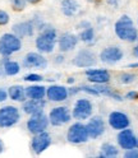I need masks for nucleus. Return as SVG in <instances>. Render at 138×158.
I'll use <instances>...</instances> for the list:
<instances>
[{
	"mask_svg": "<svg viewBox=\"0 0 138 158\" xmlns=\"http://www.w3.org/2000/svg\"><path fill=\"white\" fill-rule=\"evenodd\" d=\"M115 33L123 41L134 42L138 40V31L134 23L128 15H123L115 23Z\"/></svg>",
	"mask_w": 138,
	"mask_h": 158,
	"instance_id": "f257e3e1",
	"label": "nucleus"
},
{
	"mask_svg": "<svg viewBox=\"0 0 138 158\" xmlns=\"http://www.w3.org/2000/svg\"><path fill=\"white\" fill-rule=\"evenodd\" d=\"M56 40H58V36H56L55 29L51 28V27H45L41 31L40 36L36 38L37 50L40 52H44V54L53 52L55 44H56Z\"/></svg>",
	"mask_w": 138,
	"mask_h": 158,
	"instance_id": "f03ea898",
	"label": "nucleus"
},
{
	"mask_svg": "<svg viewBox=\"0 0 138 158\" xmlns=\"http://www.w3.org/2000/svg\"><path fill=\"white\" fill-rule=\"evenodd\" d=\"M22 48L21 38L14 33H4L0 37V55L2 56H11L14 52H18Z\"/></svg>",
	"mask_w": 138,
	"mask_h": 158,
	"instance_id": "7ed1b4c3",
	"label": "nucleus"
},
{
	"mask_svg": "<svg viewBox=\"0 0 138 158\" xmlns=\"http://www.w3.org/2000/svg\"><path fill=\"white\" fill-rule=\"evenodd\" d=\"M21 115H19V110L14 106H4L0 108V127H11L15 125Z\"/></svg>",
	"mask_w": 138,
	"mask_h": 158,
	"instance_id": "20e7f679",
	"label": "nucleus"
},
{
	"mask_svg": "<svg viewBox=\"0 0 138 158\" xmlns=\"http://www.w3.org/2000/svg\"><path fill=\"white\" fill-rule=\"evenodd\" d=\"M67 139L69 143H73V144L86 143L88 140V133H87L86 125H83L82 123L73 124L68 130Z\"/></svg>",
	"mask_w": 138,
	"mask_h": 158,
	"instance_id": "39448f33",
	"label": "nucleus"
},
{
	"mask_svg": "<svg viewBox=\"0 0 138 158\" xmlns=\"http://www.w3.org/2000/svg\"><path fill=\"white\" fill-rule=\"evenodd\" d=\"M49 123H50L49 121V117L44 114V111L36 112V114L31 115V118H29L27 123V129L32 134H38V133H42L47 129Z\"/></svg>",
	"mask_w": 138,
	"mask_h": 158,
	"instance_id": "423d86ee",
	"label": "nucleus"
},
{
	"mask_svg": "<svg viewBox=\"0 0 138 158\" xmlns=\"http://www.w3.org/2000/svg\"><path fill=\"white\" fill-rule=\"evenodd\" d=\"M71 120V112L67 107L60 106V107H55L49 114V121L54 126H60L67 124Z\"/></svg>",
	"mask_w": 138,
	"mask_h": 158,
	"instance_id": "0eeeda50",
	"label": "nucleus"
},
{
	"mask_svg": "<svg viewBox=\"0 0 138 158\" xmlns=\"http://www.w3.org/2000/svg\"><path fill=\"white\" fill-rule=\"evenodd\" d=\"M73 117L77 120H86L92 115V103L86 100V98H81L74 103L73 108Z\"/></svg>",
	"mask_w": 138,
	"mask_h": 158,
	"instance_id": "6e6552de",
	"label": "nucleus"
},
{
	"mask_svg": "<svg viewBox=\"0 0 138 158\" xmlns=\"http://www.w3.org/2000/svg\"><path fill=\"white\" fill-rule=\"evenodd\" d=\"M51 144V136L49 133L42 131V133H38L35 134L33 139L31 142V147H32V151L36 154H41L44 151H46L49 147Z\"/></svg>",
	"mask_w": 138,
	"mask_h": 158,
	"instance_id": "1a4fd4ad",
	"label": "nucleus"
},
{
	"mask_svg": "<svg viewBox=\"0 0 138 158\" xmlns=\"http://www.w3.org/2000/svg\"><path fill=\"white\" fill-rule=\"evenodd\" d=\"M118 143L123 149H133L138 148V138L134 135V133L131 129H123L118 135Z\"/></svg>",
	"mask_w": 138,
	"mask_h": 158,
	"instance_id": "9d476101",
	"label": "nucleus"
},
{
	"mask_svg": "<svg viewBox=\"0 0 138 158\" xmlns=\"http://www.w3.org/2000/svg\"><path fill=\"white\" fill-rule=\"evenodd\" d=\"M73 64L80 68H90L96 64V56L91 50H81L73 59Z\"/></svg>",
	"mask_w": 138,
	"mask_h": 158,
	"instance_id": "9b49d317",
	"label": "nucleus"
},
{
	"mask_svg": "<svg viewBox=\"0 0 138 158\" xmlns=\"http://www.w3.org/2000/svg\"><path fill=\"white\" fill-rule=\"evenodd\" d=\"M100 59H101V61L105 63V64H115V63L120 61L123 59V51L116 46L106 47L100 54Z\"/></svg>",
	"mask_w": 138,
	"mask_h": 158,
	"instance_id": "f8f14e48",
	"label": "nucleus"
},
{
	"mask_svg": "<svg viewBox=\"0 0 138 158\" xmlns=\"http://www.w3.org/2000/svg\"><path fill=\"white\" fill-rule=\"evenodd\" d=\"M47 65V60L37 52H28L23 59V66L24 68H35V69H44Z\"/></svg>",
	"mask_w": 138,
	"mask_h": 158,
	"instance_id": "ddd939ff",
	"label": "nucleus"
},
{
	"mask_svg": "<svg viewBox=\"0 0 138 158\" xmlns=\"http://www.w3.org/2000/svg\"><path fill=\"white\" fill-rule=\"evenodd\" d=\"M87 127V133H88V138H98L100 135L104 134L105 131V124H104V120L100 117V116H95L92 117L88 124L86 125Z\"/></svg>",
	"mask_w": 138,
	"mask_h": 158,
	"instance_id": "4468645a",
	"label": "nucleus"
},
{
	"mask_svg": "<svg viewBox=\"0 0 138 158\" xmlns=\"http://www.w3.org/2000/svg\"><path fill=\"white\" fill-rule=\"evenodd\" d=\"M129 117L125 114L119 112V111H114L109 115V124L113 129L115 130H123L125 127L129 126Z\"/></svg>",
	"mask_w": 138,
	"mask_h": 158,
	"instance_id": "2eb2a0df",
	"label": "nucleus"
},
{
	"mask_svg": "<svg viewBox=\"0 0 138 158\" xmlns=\"http://www.w3.org/2000/svg\"><path fill=\"white\" fill-rule=\"evenodd\" d=\"M84 74L88 77V81L92 83H98V84H105L110 81V74L107 70L104 69H87Z\"/></svg>",
	"mask_w": 138,
	"mask_h": 158,
	"instance_id": "dca6fc26",
	"label": "nucleus"
},
{
	"mask_svg": "<svg viewBox=\"0 0 138 158\" xmlns=\"http://www.w3.org/2000/svg\"><path fill=\"white\" fill-rule=\"evenodd\" d=\"M46 97L53 102H62L68 98V89L63 85H51L46 89Z\"/></svg>",
	"mask_w": 138,
	"mask_h": 158,
	"instance_id": "f3484780",
	"label": "nucleus"
},
{
	"mask_svg": "<svg viewBox=\"0 0 138 158\" xmlns=\"http://www.w3.org/2000/svg\"><path fill=\"white\" fill-rule=\"evenodd\" d=\"M78 42V37L73 33H63L59 37V48L60 51L67 52V51H72L75 47Z\"/></svg>",
	"mask_w": 138,
	"mask_h": 158,
	"instance_id": "a211bd4d",
	"label": "nucleus"
},
{
	"mask_svg": "<svg viewBox=\"0 0 138 158\" xmlns=\"http://www.w3.org/2000/svg\"><path fill=\"white\" fill-rule=\"evenodd\" d=\"M33 32H35V26L32 22H22V23H17L13 26V33L18 36L19 38L31 37Z\"/></svg>",
	"mask_w": 138,
	"mask_h": 158,
	"instance_id": "6ab92c4d",
	"label": "nucleus"
},
{
	"mask_svg": "<svg viewBox=\"0 0 138 158\" xmlns=\"http://www.w3.org/2000/svg\"><path fill=\"white\" fill-rule=\"evenodd\" d=\"M45 107V101L44 100H31L29 98L28 101L23 102V111L28 115H33L36 112H41L44 111Z\"/></svg>",
	"mask_w": 138,
	"mask_h": 158,
	"instance_id": "aec40b11",
	"label": "nucleus"
},
{
	"mask_svg": "<svg viewBox=\"0 0 138 158\" xmlns=\"http://www.w3.org/2000/svg\"><path fill=\"white\" fill-rule=\"evenodd\" d=\"M26 96L31 100H44L46 96V88L44 85H29L26 88Z\"/></svg>",
	"mask_w": 138,
	"mask_h": 158,
	"instance_id": "412c9836",
	"label": "nucleus"
},
{
	"mask_svg": "<svg viewBox=\"0 0 138 158\" xmlns=\"http://www.w3.org/2000/svg\"><path fill=\"white\" fill-rule=\"evenodd\" d=\"M8 96L12 98L13 101L17 102H24L26 101V88L22 85H12L8 91Z\"/></svg>",
	"mask_w": 138,
	"mask_h": 158,
	"instance_id": "4be33fe9",
	"label": "nucleus"
},
{
	"mask_svg": "<svg viewBox=\"0 0 138 158\" xmlns=\"http://www.w3.org/2000/svg\"><path fill=\"white\" fill-rule=\"evenodd\" d=\"M78 3L75 0H63L62 2V12L67 17H73L78 12Z\"/></svg>",
	"mask_w": 138,
	"mask_h": 158,
	"instance_id": "5701e85b",
	"label": "nucleus"
},
{
	"mask_svg": "<svg viewBox=\"0 0 138 158\" xmlns=\"http://www.w3.org/2000/svg\"><path fill=\"white\" fill-rule=\"evenodd\" d=\"M93 88L98 92V94H104V96H107V97H111V98H114V100H116V101H122V100H123V98L120 97V94L113 92L109 87H106V85H104V84L95 83Z\"/></svg>",
	"mask_w": 138,
	"mask_h": 158,
	"instance_id": "b1692460",
	"label": "nucleus"
},
{
	"mask_svg": "<svg viewBox=\"0 0 138 158\" xmlns=\"http://www.w3.org/2000/svg\"><path fill=\"white\" fill-rule=\"evenodd\" d=\"M3 70L6 75H17L21 70V66L17 61H12V60H4V65H3Z\"/></svg>",
	"mask_w": 138,
	"mask_h": 158,
	"instance_id": "393cba45",
	"label": "nucleus"
},
{
	"mask_svg": "<svg viewBox=\"0 0 138 158\" xmlns=\"http://www.w3.org/2000/svg\"><path fill=\"white\" fill-rule=\"evenodd\" d=\"M119 154V149L110 144V143H105L101 145V153H100V157H105V158H111V157H116Z\"/></svg>",
	"mask_w": 138,
	"mask_h": 158,
	"instance_id": "a878e982",
	"label": "nucleus"
},
{
	"mask_svg": "<svg viewBox=\"0 0 138 158\" xmlns=\"http://www.w3.org/2000/svg\"><path fill=\"white\" fill-rule=\"evenodd\" d=\"M93 38H95V32H93V28H91V27L84 28L80 35V40L86 44H91L93 41Z\"/></svg>",
	"mask_w": 138,
	"mask_h": 158,
	"instance_id": "bb28decb",
	"label": "nucleus"
},
{
	"mask_svg": "<svg viewBox=\"0 0 138 158\" xmlns=\"http://www.w3.org/2000/svg\"><path fill=\"white\" fill-rule=\"evenodd\" d=\"M11 3H12V8H13V10L15 12H22L23 9L26 8V0H11Z\"/></svg>",
	"mask_w": 138,
	"mask_h": 158,
	"instance_id": "cd10ccee",
	"label": "nucleus"
},
{
	"mask_svg": "<svg viewBox=\"0 0 138 158\" xmlns=\"http://www.w3.org/2000/svg\"><path fill=\"white\" fill-rule=\"evenodd\" d=\"M136 79V75L134 74H129V73H123L120 77H119V81L123 83V84H129L132 83Z\"/></svg>",
	"mask_w": 138,
	"mask_h": 158,
	"instance_id": "c85d7f7f",
	"label": "nucleus"
},
{
	"mask_svg": "<svg viewBox=\"0 0 138 158\" xmlns=\"http://www.w3.org/2000/svg\"><path fill=\"white\" fill-rule=\"evenodd\" d=\"M42 77L40 75V74H27L26 77H24V81L26 82H41L42 81Z\"/></svg>",
	"mask_w": 138,
	"mask_h": 158,
	"instance_id": "c756f323",
	"label": "nucleus"
},
{
	"mask_svg": "<svg viewBox=\"0 0 138 158\" xmlns=\"http://www.w3.org/2000/svg\"><path fill=\"white\" fill-rule=\"evenodd\" d=\"M9 14L4 10H0V26H5L9 23Z\"/></svg>",
	"mask_w": 138,
	"mask_h": 158,
	"instance_id": "7c9ffc66",
	"label": "nucleus"
},
{
	"mask_svg": "<svg viewBox=\"0 0 138 158\" xmlns=\"http://www.w3.org/2000/svg\"><path fill=\"white\" fill-rule=\"evenodd\" d=\"M124 157H125V158H138V148H133V149H127Z\"/></svg>",
	"mask_w": 138,
	"mask_h": 158,
	"instance_id": "2f4dec72",
	"label": "nucleus"
},
{
	"mask_svg": "<svg viewBox=\"0 0 138 158\" xmlns=\"http://www.w3.org/2000/svg\"><path fill=\"white\" fill-rule=\"evenodd\" d=\"M125 98L128 100H138V92L137 91H131L125 94Z\"/></svg>",
	"mask_w": 138,
	"mask_h": 158,
	"instance_id": "473e14b6",
	"label": "nucleus"
},
{
	"mask_svg": "<svg viewBox=\"0 0 138 158\" xmlns=\"http://www.w3.org/2000/svg\"><path fill=\"white\" fill-rule=\"evenodd\" d=\"M6 98H8V93H6V91H4V89H0V102L5 101Z\"/></svg>",
	"mask_w": 138,
	"mask_h": 158,
	"instance_id": "72a5a7b5",
	"label": "nucleus"
},
{
	"mask_svg": "<svg viewBox=\"0 0 138 158\" xmlns=\"http://www.w3.org/2000/svg\"><path fill=\"white\" fill-rule=\"evenodd\" d=\"M106 2H107V4H110L113 6H118L120 3V0H106Z\"/></svg>",
	"mask_w": 138,
	"mask_h": 158,
	"instance_id": "f704fd0d",
	"label": "nucleus"
},
{
	"mask_svg": "<svg viewBox=\"0 0 138 158\" xmlns=\"http://www.w3.org/2000/svg\"><path fill=\"white\" fill-rule=\"evenodd\" d=\"M27 3H29V4H37V3H40L41 0H26Z\"/></svg>",
	"mask_w": 138,
	"mask_h": 158,
	"instance_id": "c9c22d12",
	"label": "nucleus"
},
{
	"mask_svg": "<svg viewBox=\"0 0 138 158\" xmlns=\"http://www.w3.org/2000/svg\"><path fill=\"white\" fill-rule=\"evenodd\" d=\"M55 61H56V63H62V61H63V56H62V55H59V56H56V59H55Z\"/></svg>",
	"mask_w": 138,
	"mask_h": 158,
	"instance_id": "e433bc0d",
	"label": "nucleus"
},
{
	"mask_svg": "<svg viewBox=\"0 0 138 158\" xmlns=\"http://www.w3.org/2000/svg\"><path fill=\"white\" fill-rule=\"evenodd\" d=\"M4 151V143H3V140L0 139V153H2Z\"/></svg>",
	"mask_w": 138,
	"mask_h": 158,
	"instance_id": "4c0bfd02",
	"label": "nucleus"
},
{
	"mask_svg": "<svg viewBox=\"0 0 138 158\" xmlns=\"http://www.w3.org/2000/svg\"><path fill=\"white\" fill-rule=\"evenodd\" d=\"M133 54H134V55H136V56L138 57V46H137V47H134V50H133Z\"/></svg>",
	"mask_w": 138,
	"mask_h": 158,
	"instance_id": "58836bf2",
	"label": "nucleus"
},
{
	"mask_svg": "<svg viewBox=\"0 0 138 158\" xmlns=\"http://www.w3.org/2000/svg\"><path fill=\"white\" fill-rule=\"evenodd\" d=\"M129 68H138V63H134V64H131Z\"/></svg>",
	"mask_w": 138,
	"mask_h": 158,
	"instance_id": "ea45409f",
	"label": "nucleus"
},
{
	"mask_svg": "<svg viewBox=\"0 0 138 158\" xmlns=\"http://www.w3.org/2000/svg\"><path fill=\"white\" fill-rule=\"evenodd\" d=\"M73 82H74L73 78H69V79H68V83H73Z\"/></svg>",
	"mask_w": 138,
	"mask_h": 158,
	"instance_id": "a19ab883",
	"label": "nucleus"
},
{
	"mask_svg": "<svg viewBox=\"0 0 138 158\" xmlns=\"http://www.w3.org/2000/svg\"><path fill=\"white\" fill-rule=\"evenodd\" d=\"M95 3H96V4H98V3H101V0H95Z\"/></svg>",
	"mask_w": 138,
	"mask_h": 158,
	"instance_id": "79ce46f5",
	"label": "nucleus"
},
{
	"mask_svg": "<svg viewBox=\"0 0 138 158\" xmlns=\"http://www.w3.org/2000/svg\"><path fill=\"white\" fill-rule=\"evenodd\" d=\"M0 74H3V70H2V69H0Z\"/></svg>",
	"mask_w": 138,
	"mask_h": 158,
	"instance_id": "37998d69",
	"label": "nucleus"
}]
</instances>
